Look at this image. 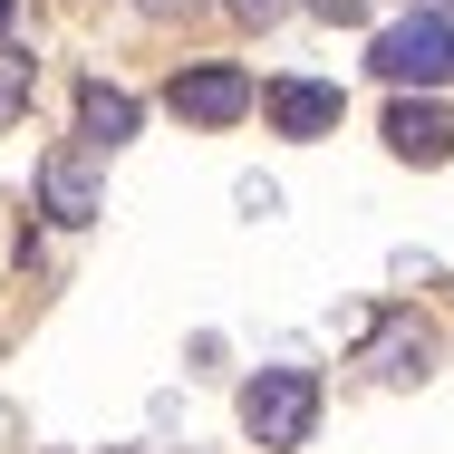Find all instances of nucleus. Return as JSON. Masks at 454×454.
<instances>
[{
  "label": "nucleus",
  "instance_id": "nucleus-4",
  "mask_svg": "<svg viewBox=\"0 0 454 454\" xmlns=\"http://www.w3.org/2000/svg\"><path fill=\"white\" fill-rule=\"evenodd\" d=\"M39 203H49V223H97L106 213V193H97V145H49V165H39Z\"/></svg>",
  "mask_w": 454,
  "mask_h": 454
},
{
  "label": "nucleus",
  "instance_id": "nucleus-10",
  "mask_svg": "<svg viewBox=\"0 0 454 454\" xmlns=\"http://www.w3.org/2000/svg\"><path fill=\"white\" fill-rule=\"evenodd\" d=\"M319 20H367V0H309Z\"/></svg>",
  "mask_w": 454,
  "mask_h": 454
},
{
  "label": "nucleus",
  "instance_id": "nucleus-8",
  "mask_svg": "<svg viewBox=\"0 0 454 454\" xmlns=\"http://www.w3.org/2000/svg\"><path fill=\"white\" fill-rule=\"evenodd\" d=\"M126 136H136V97L88 78V88H78V145H126Z\"/></svg>",
  "mask_w": 454,
  "mask_h": 454
},
{
  "label": "nucleus",
  "instance_id": "nucleus-12",
  "mask_svg": "<svg viewBox=\"0 0 454 454\" xmlns=\"http://www.w3.org/2000/svg\"><path fill=\"white\" fill-rule=\"evenodd\" d=\"M145 20H184V10H203V0H136Z\"/></svg>",
  "mask_w": 454,
  "mask_h": 454
},
{
  "label": "nucleus",
  "instance_id": "nucleus-6",
  "mask_svg": "<svg viewBox=\"0 0 454 454\" xmlns=\"http://www.w3.org/2000/svg\"><path fill=\"white\" fill-rule=\"evenodd\" d=\"M262 106H271L280 136H300V145L339 126V88H319V78H271V88H262Z\"/></svg>",
  "mask_w": 454,
  "mask_h": 454
},
{
  "label": "nucleus",
  "instance_id": "nucleus-3",
  "mask_svg": "<svg viewBox=\"0 0 454 454\" xmlns=\"http://www.w3.org/2000/svg\"><path fill=\"white\" fill-rule=\"evenodd\" d=\"M165 106H175L184 126H242V116L262 106V88H252V78H242L232 59H203V68H175Z\"/></svg>",
  "mask_w": 454,
  "mask_h": 454
},
{
  "label": "nucleus",
  "instance_id": "nucleus-11",
  "mask_svg": "<svg viewBox=\"0 0 454 454\" xmlns=\"http://www.w3.org/2000/svg\"><path fill=\"white\" fill-rule=\"evenodd\" d=\"M232 10H242V20H262V29H271L280 10H290V0H232Z\"/></svg>",
  "mask_w": 454,
  "mask_h": 454
},
{
  "label": "nucleus",
  "instance_id": "nucleus-7",
  "mask_svg": "<svg viewBox=\"0 0 454 454\" xmlns=\"http://www.w3.org/2000/svg\"><path fill=\"white\" fill-rule=\"evenodd\" d=\"M426 358H435V339H426V319H387V329L367 339V367H377L387 387H406V377H426Z\"/></svg>",
  "mask_w": 454,
  "mask_h": 454
},
{
  "label": "nucleus",
  "instance_id": "nucleus-1",
  "mask_svg": "<svg viewBox=\"0 0 454 454\" xmlns=\"http://www.w3.org/2000/svg\"><path fill=\"white\" fill-rule=\"evenodd\" d=\"M367 68H377L396 97L435 88V78L454 68V10H406V20H387L377 49H367Z\"/></svg>",
  "mask_w": 454,
  "mask_h": 454
},
{
  "label": "nucleus",
  "instance_id": "nucleus-13",
  "mask_svg": "<svg viewBox=\"0 0 454 454\" xmlns=\"http://www.w3.org/2000/svg\"><path fill=\"white\" fill-rule=\"evenodd\" d=\"M0 29H10V0H0Z\"/></svg>",
  "mask_w": 454,
  "mask_h": 454
},
{
  "label": "nucleus",
  "instance_id": "nucleus-2",
  "mask_svg": "<svg viewBox=\"0 0 454 454\" xmlns=\"http://www.w3.org/2000/svg\"><path fill=\"white\" fill-rule=\"evenodd\" d=\"M309 426H319V377H309V367H262V377L242 387V435L262 454L309 445Z\"/></svg>",
  "mask_w": 454,
  "mask_h": 454
},
{
  "label": "nucleus",
  "instance_id": "nucleus-5",
  "mask_svg": "<svg viewBox=\"0 0 454 454\" xmlns=\"http://www.w3.org/2000/svg\"><path fill=\"white\" fill-rule=\"evenodd\" d=\"M387 145H396L406 165H445V155H454V106H435V97H396V106H387Z\"/></svg>",
  "mask_w": 454,
  "mask_h": 454
},
{
  "label": "nucleus",
  "instance_id": "nucleus-9",
  "mask_svg": "<svg viewBox=\"0 0 454 454\" xmlns=\"http://www.w3.org/2000/svg\"><path fill=\"white\" fill-rule=\"evenodd\" d=\"M29 88H39V59L0 39V126H20V116H29Z\"/></svg>",
  "mask_w": 454,
  "mask_h": 454
}]
</instances>
